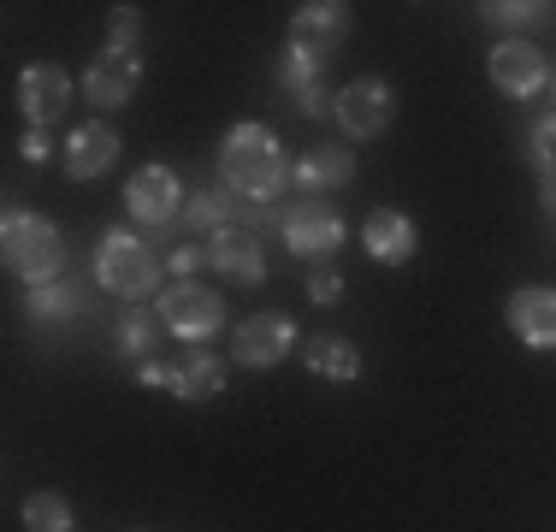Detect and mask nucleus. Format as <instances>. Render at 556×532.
I'll use <instances>...</instances> for the list:
<instances>
[{"label":"nucleus","mask_w":556,"mask_h":532,"mask_svg":"<svg viewBox=\"0 0 556 532\" xmlns=\"http://www.w3.org/2000/svg\"><path fill=\"white\" fill-rule=\"evenodd\" d=\"M219 172H225V190H237L243 202H278V190L290 183L285 149L267 125H237L219 149Z\"/></svg>","instance_id":"obj_1"},{"label":"nucleus","mask_w":556,"mask_h":532,"mask_svg":"<svg viewBox=\"0 0 556 532\" xmlns=\"http://www.w3.org/2000/svg\"><path fill=\"white\" fill-rule=\"evenodd\" d=\"M0 249H7V273H18L24 284H54L60 266H65V237L54 219H42V213H24L12 207L7 225H0Z\"/></svg>","instance_id":"obj_2"},{"label":"nucleus","mask_w":556,"mask_h":532,"mask_svg":"<svg viewBox=\"0 0 556 532\" xmlns=\"http://www.w3.org/2000/svg\"><path fill=\"white\" fill-rule=\"evenodd\" d=\"M96 273L113 296L137 302L161 284V261H154V243H142L137 231H108L101 237V255H96Z\"/></svg>","instance_id":"obj_3"},{"label":"nucleus","mask_w":556,"mask_h":532,"mask_svg":"<svg viewBox=\"0 0 556 532\" xmlns=\"http://www.w3.org/2000/svg\"><path fill=\"white\" fill-rule=\"evenodd\" d=\"M278 225H285V249L302 261H332L343 249V219L332 202H320V195H302V202H290L278 213Z\"/></svg>","instance_id":"obj_4"},{"label":"nucleus","mask_w":556,"mask_h":532,"mask_svg":"<svg viewBox=\"0 0 556 532\" xmlns=\"http://www.w3.org/2000/svg\"><path fill=\"white\" fill-rule=\"evenodd\" d=\"M161 319H166V331H178V338H190V343H202V338H214L219 331V296L214 290H202L195 278H172V290L161 296Z\"/></svg>","instance_id":"obj_5"},{"label":"nucleus","mask_w":556,"mask_h":532,"mask_svg":"<svg viewBox=\"0 0 556 532\" xmlns=\"http://www.w3.org/2000/svg\"><path fill=\"white\" fill-rule=\"evenodd\" d=\"M343 30H350V7L343 0H314V7H302L290 18V53L326 72V53L343 42Z\"/></svg>","instance_id":"obj_6"},{"label":"nucleus","mask_w":556,"mask_h":532,"mask_svg":"<svg viewBox=\"0 0 556 532\" xmlns=\"http://www.w3.org/2000/svg\"><path fill=\"white\" fill-rule=\"evenodd\" d=\"M178 202H184V190H178V172L172 166H137L130 172V183H125V207H130V219H142V225H172L178 219Z\"/></svg>","instance_id":"obj_7"},{"label":"nucleus","mask_w":556,"mask_h":532,"mask_svg":"<svg viewBox=\"0 0 556 532\" xmlns=\"http://www.w3.org/2000/svg\"><path fill=\"white\" fill-rule=\"evenodd\" d=\"M332 113H338V125L350 130V137H379V130L391 125V113H396V96H391V84H379V77H355V84H343Z\"/></svg>","instance_id":"obj_8"},{"label":"nucleus","mask_w":556,"mask_h":532,"mask_svg":"<svg viewBox=\"0 0 556 532\" xmlns=\"http://www.w3.org/2000/svg\"><path fill=\"white\" fill-rule=\"evenodd\" d=\"M290 343H296V326H290L285 314H249L243 326H237V343L231 355L243 367H273L290 355Z\"/></svg>","instance_id":"obj_9"},{"label":"nucleus","mask_w":556,"mask_h":532,"mask_svg":"<svg viewBox=\"0 0 556 532\" xmlns=\"http://www.w3.org/2000/svg\"><path fill=\"white\" fill-rule=\"evenodd\" d=\"M492 84L509 101L539 96V89H545V53H539L533 42H497L492 48Z\"/></svg>","instance_id":"obj_10"},{"label":"nucleus","mask_w":556,"mask_h":532,"mask_svg":"<svg viewBox=\"0 0 556 532\" xmlns=\"http://www.w3.org/2000/svg\"><path fill=\"white\" fill-rule=\"evenodd\" d=\"M18 106L36 130L54 125L65 106H72V77H65L60 65H30V72L18 77Z\"/></svg>","instance_id":"obj_11"},{"label":"nucleus","mask_w":556,"mask_h":532,"mask_svg":"<svg viewBox=\"0 0 556 532\" xmlns=\"http://www.w3.org/2000/svg\"><path fill=\"white\" fill-rule=\"evenodd\" d=\"M207 266H214L219 278H231V284H261L267 278V255H261L255 231H214V243H207Z\"/></svg>","instance_id":"obj_12"},{"label":"nucleus","mask_w":556,"mask_h":532,"mask_svg":"<svg viewBox=\"0 0 556 532\" xmlns=\"http://www.w3.org/2000/svg\"><path fill=\"white\" fill-rule=\"evenodd\" d=\"M137 84H142V60L137 53H113V48L84 72V96L96 106H125L130 96H137Z\"/></svg>","instance_id":"obj_13"},{"label":"nucleus","mask_w":556,"mask_h":532,"mask_svg":"<svg viewBox=\"0 0 556 532\" xmlns=\"http://www.w3.org/2000/svg\"><path fill=\"white\" fill-rule=\"evenodd\" d=\"M362 243H367V255H374L379 266H403V261H415L420 237H415V219H403L396 207H379V213H367Z\"/></svg>","instance_id":"obj_14"},{"label":"nucleus","mask_w":556,"mask_h":532,"mask_svg":"<svg viewBox=\"0 0 556 532\" xmlns=\"http://www.w3.org/2000/svg\"><path fill=\"white\" fill-rule=\"evenodd\" d=\"M509 331L527 350H556V290H521L509 302Z\"/></svg>","instance_id":"obj_15"},{"label":"nucleus","mask_w":556,"mask_h":532,"mask_svg":"<svg viewBox=\"0 0 556 532\" xmlns=\"http://www.w3.org/2000/svg\"><path fill=\"white\" fill-rule=\"evenodd\" d=\"M118 160V130L113 125H77L72 142H65V172H72L77 183L84 178H101Z\"/></svg>","instance_id":"obj_16"},{"label":"nucleus","mask_w":556,"mask_h":532,"mask_svg":"<svg viewBox=\"0 0 556 532\" xmlns=\"http://www.w3.org/2000/svg\"><path fill=\"white\" fill-rule=\"evenodd\" d=\"M350 178H355V160H350V149H338V142H320V149H308L296 160L302 190H343Z\"/></svg>","instance_id":"obj_17"},{"label":"nucleus","mask_w":556,"mask_h":532,"mask_svg":"<svg viewBox=\"0 0 556 532\" xmlns=\"http://www.w3.org/2000/svg\"><path fill=\"white\" fill-rule=\"evenodd\" d=\"M278 89L296 101V113H332V96H326L320 65L296 60V53H285V65H278Z\"/></svg>","instance_id":"obj_18"},{"label":"nucleus","mask_w":556,"mask_h":532,"mask_svg":"<svg viewBox=\"0 0 556 532\" xmlns=\"http://www.w3.org/2000/svg\"><path fill=\"white\" fill-rule=\"evenodd\" d=\"M302 362H308V372H320V379H355V372H362V355H355L350 338H314V343H302Z\"/></svg>","instance_id":"obj_19"},{"label":"nucleus","mask_w":556,"mask_h":532,"mask_svg":"<svg viewBox=\"0 0 556 532\" xmlns=\"http://www.w3.org/2000/svg\"><path fill=\"white\" fill-rule=\"evenodd\" d=\"M172 391H178L184 403H207L214 391H225V367L214 355H190V362L172 372Z\"/></svg>","instance_id":"obj_20"},{"label":"nucleus","mask_w":556,"mask_h":532,"mask_svg":"<svg viewBox=\"0 0 556 532\" xmlns=\"http://www.w3.org/2000/svg\"><path fill=\"white\" fill-rule=\"evenodd\" d=\"M77 314H84V290H72V284L30 290V319H42V326H60V319H77Z\"/></svg>","instance_id":"obj_21"},{"label":"nucleus","mask_w":556,"mask_h":532,"mask_svg":"<svg viewBox=\"0 0 556 532\" xmlns=\"http://www.w3.org/2000/svg\"><path fill=\"white\" fill-rule=\"evenodd\" d=\"M24 527L30 532H72V503L54 497V491H42V497L24 503Z\"/></svg>","instance_id":"obj_22"},{"label":"nucleus","mask_w":556,"mask_h":532,"mask_svg":"<svg viewBox=\"0 0 556 532\" xmlns=\"http://www.w3.org/2000/svg\"><path fill=\"white\" fill-rule=\"evenodd\" d=\"M161 331H166V319H161V314L130 308V314H125V326H118V350H125V355H149Z\"/></svg>","instance_id":"obj_23"},{"label":"nucleus","mask_w":556,"mask_h":532,"mask_svg":"<svg viewBox=\"0 0 556 532\" xmlns=\"http://www.w3.org/2000/svg\"><path fill=\"white\" fill-rule=\"evenodd\" d=\"M184 219L195 225V231H231V202H225V195H195L190 207H184Z\"/></svg>","instance_id":"obj_24"},{"label":"nucleus","mask_w":556,"mask_h":532,"mask_svg":"<svg viewBox=\"0 0 556 532\" xmlns=\"http://www.w3.org/2000/svg\"><path fill=\"white\" fill-rule=\"evenodd\" d=\"M108 30H113V53H137V30H142V18H137V7H113V24H108Z\"/></svg>","instance_id":"obj_25"},{"label":"nucleus","mask_w":556,"mask_h":532,"mask_svg":"<svg viewBox=\"0 0 556 532\" xmlns=\"http://www.w3.org/2000/svg\"><path fill=\"white\" fill-rule=\"evenodd\" d=\"M533 154H539V172H556V113L533 125Z\"/></svg>","instance_id":"obj_26"},{"label":"nucleus","mask_w":556,"mask_h":532,"mask_svg":"<svg viewBox=\"0 0 556 532\" xmlns=\"http://www.w3.org/2000/svg\"><path fill=\"white\" fill-rule=\"evenodd\" d=\"M480 12H485L492 24H503V30H515V24H539L551 7H480Z\"/></svg>","instance_id":"obj_27"},{"label":"nucleus","mask_w":556,"mask_h":532,"mask_svg":"<svg viewBox=\"0 0 556 532\" xmlns=\"http://www.w3.org/2000/svg\"><path fill=\"white\" fill-rule=\"evenodd\" d=\"M308 296L314 302H338L343 296V278L332 273V266H314V273H308Z\"/></svg>","instance_id":"obj_28"},{"label":"nucleus","mask_w":556,"mask_h":532,"mask_svg":"<svg viewBox=\"0 0 556 532\" xmlns=\"http://www.w3.org/2000/svg\"><path fill=\"white\" fill-rule=\"evenodd\" d=\"M195 266H207V249H172V273L178 278H190Z\"/></svg>","instance_id":"obj_29"},{"label":"nucleus","mask_w":556,"mask_h":532,"mask_svg":"<svg viewBox=\"0 0 556 532\" xmlns=\"http://www.w3.org/2000/svg\"><path fill=\"white\" fill-rule=\"evenodd\" d=\"M24 160H30V166H42V160H48V137H42V130H30V137H24V149H18Z\"/></svg>","instance_id":"obj_30"},{"label":"nucleus","mask_w":556,"mask_h":532,"mask_svg":"<svg viewBox=\"0 0 556 532\" xmlns=\"http://www.w3.org/2000/svg\"><path fill=\"white\" fill-rule=\"evenodd\" d=\"M178 367H161V362H142V384H172Z\"/></svg>","instance_id":"obj_31"},{"label":"nucleus","mask_w":556,"mask_h":532,"mask_svg":"<svg viewBox=\"0 0 556 532\" xmlns=\"http://www.w3.org/2000/svg\"><path fill=\"white\" fill-rule=\"evenodd\" d=\"M545 213L556 219V172H545Z\"/></svg>","instance_id":"obj_32"}]
</instances>
